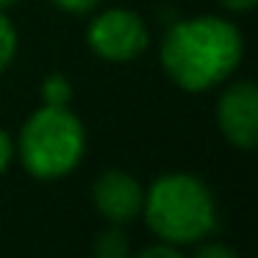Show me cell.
Returning a JSON list of instances; mask_svg holds the SVG:
<instances>
[{
	"label": "cell",
	"instance_id": "obj_1",
	"mask_svg": "<svg viewBox=\"0 0 258 258\" xmlns=\"http://www.w3.org/2000/svg\"><path fill=\"white\" fill-rule=\"evenodd\" d=\"M244 56L239 28L222 17L178 20L161 42V67L180 89L206 92L225 81Z\"/></svg>",
	"mask_w": 258,
	"mask_h": 258
},
{
	"label": "cell",
	"instance_id": "obj_2",
	"mask_svg": "<svg viewBox=\"0 0 258 258\" xmlns=\"http://www.w3.org/2000/svg\"><path fill=\"white\" fill-rule=\"evenodd\" d=\"M150 230L167 244H191L214 228V197L200 178L186 172L161 175L142 206Z\"/></svg>",
	"mask_w": 258,
	"mask_h": 258
},
{
	"label": "cell",
	"instance_id": "obj_3",
	"mask_svg": "<svg viewBox=\"0 0 258 258\" xmlns=\"http://www.w3.org/2000/svg\"><path fill=\"white\" fill-rule=\"evenodd\" d=\"M86 150L81 119L67 106H45L20 131V158L34 178L53 180L73 172Z\"/></svg>",
	"mask_w": 258,
	"mask_h": 258
},
{
	"label": "cell",
	"instance_id": "obj_4",
	"mask_svg": "<svg viewBox=\"0 0 258 258\" xmlns=\"http://www.w3.org/2000/svg\"><path fill=\"white\" fill-rule=\"evenodd\" d=\"M86 42L100 58L108 61H131L139 58L147 50V25L142 23L139 14L125 12V9H111L92 20L86 31Z\"/></svg>",
	"mask_w": 258,
	"mask_h": 258
},
{
	"label": "cell",
	"instance_id": "obj_5",
	"mask_svg": "<svg viewBox=\"0 0 258 258\" xmlns=\"http://www.w3.org/2000/svg\"><path fill=\"white\" fill-rule=\"evenodd\" d=\"M217 119L230 145L252 150L258 145V86L252 81L233 84L219 97Z\"/></svg>",
	"mask_w": 258,
	"mask_h": 258
},
{
	"label": "cell",
	"instance_id": "obj_6",
	"mask_svg": "<svg viewBox=\"0 0 258 258\" xmlns=\"http://www.w3.org/2000/svg\"><path fill=\"white\" fill-rule=\"evenodd\" d=\"M95 208L108 219L111 225H125L134 217L142 214L145 206V191H142L139 180L134 175L122 172V169H108L95 180Z\"/></svg>",
	"mask_w": 258,
	"mask_h": 258
},
{
	"label": "cell",
	"instance_id": "obj_7",
	"mask_svg": "<svg viewBox=\"0 0 258 258\" xmlns=\"http://www.w3.org/2000/svg\"><path fill=\"white\" fill-rule=\"evenodd\" d=\"M92 252H95V258H131V244H128L125 230L114 225V228L97 233Z\"/></svg>",
	"mask_w": 258,
	"mask_h": 258
},
{
	"label": "cell",
	"instance_id": "obj_8",
	"mask_svg": "<svg viewBox=\"0 0 258 258\" xmlns=\"http://www.w3.org/2000/svg\"><path fill=\"white\" fill-rule=\"evenodd\" d=\"M42 100L45 106H67L73 100V84L64 73H50L42 81Z\"/></svg>",
	"mask_w": 258,
	"mask_h": 258
},
{
	"label": "cell",
	"instance_id": "obj_9",
	"mask_svg": "<svg viewBox=\"0 0 258 258\" xmlns=\"http://www.w3.org/2000/svg\"><path fill=\"white\" fill-rule=\"evenodd\" d=\"M14 53H17V31L6 12H0V73L14 61Z\"/></svg>",
	"mask_w": 258,
	"mask_h": 258
},
{
	"label": "cell",
	"instance_id": "obj_10",
	"mask_svg": "<svg viewBox=\"0 0 258 258\" xmlns=\"http://www.w3.org/2000/svg\"><path fill=\"white\" fill-rule=\"evenodd\" d=\"M53 6H58L61 12L70 14H86V12H95L100 6V0H50Z\"/></svg>",
	"mask_w": 258,
	"mask_h": 258
},
{
	"label": "cell",
	"instance_id": "obj_11",
	"mask_svg": "<svg viewBox=\"0 0 258 258\" xmlns=\"http://www.w3.org/2000/svg\"><path fill=\"white\" fill-rule=\"evenodd\" d=\"M195 258H239V252L233 247L222 244V241H214V244H203L195 252Z\"/></svg>",
	"mask_w": 258,
	"mask_h": 258
},
{
	"label": "cell",
	"instance_id": "obj_12",
	"mask_svg": "<svg viewBox=\"0 0 258 258\" xmlns=\"http://www.w3.org/2000/svg\"><path fill=\"white\" fill-rule=\"evenodd\" d=\"M134 258H183V255L175 250V244H153V247H145Z\"/></svg>",
	"mask_w": 258,
	"mask_h": 258
},
{
	"label": "cell",
	"instance_id": "obj_13",
	"mask_svg": "<svg viewBox=\"0 0 258 258\" xmlns=\"http://www.w3.org/2000/svg\"><path fill=\"white\" fill-rule=\"evenodd\" d=\"M12 156H14V145H12V136L0 128V172L12 164Z\"/></svg>",
	"mask_w": 258,
	"mask_h": 258
},
{
	"label": "cell",
	"instance_id": "obj_14",
	"mask_svg": "<svg viewBox=\"0 0 258 258\" xmlns=\"http://www.w3.org/2000/svg\"><path fill=\"white\" fill-rule=\"evenodd\" d=\"M219 3H222L228 12H250L258 0H219Z\"/></svg>",
	"mask_w": 258,
	"mask_h": 258
},
{
	"label": "cell",
	"instance_id": "obj_15",
	"mask_svg": "<svg viewBox=\"0 0 258 258\" xmlns=\"http://www.w3.org/2000/svg\"><path fill=\"white\" fill-rule=\"evenodd\" d=\"M17 0H0V12H6V9H12Z\"/></svg>",
	"mask_w": 258,
	"mask_h": 258
}]
</instances>
